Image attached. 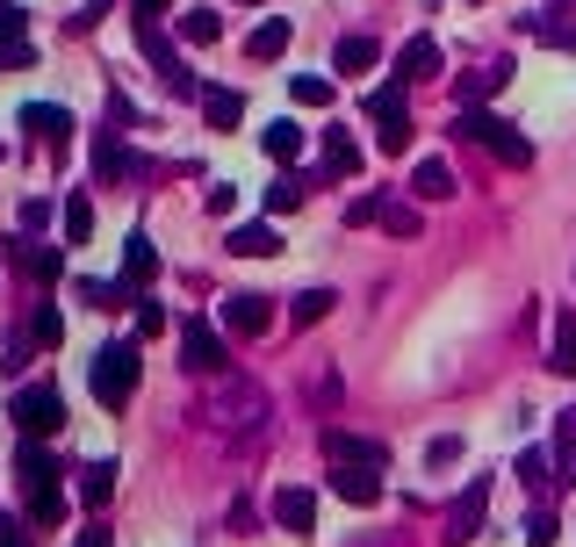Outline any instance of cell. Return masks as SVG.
<instances>
[{
    "label": "cell",
    "instance_id": "6da1fadb",
    "mask_svg": "<svg viewBox=\"0 0 576 547\" xmlns=\"http://www.w3.org/2000/svg\"><path fill=\"white\" fill-rule=\"evenodd\" d=\"M454 137H461V145H483L497 166H534V137H526L519 123H505V116L476 109V101L454 109Z\"/></svg>",
    "mask_w": 576,
    "mask_h": 547
},
{
    "label": "cell",
    "instance_id": "bcb514c9",
    "mask_svg": "<svg viewBox=\"0 0 576 547\" xmlns=\"http://www.w3.org/2000/svg\"><path fill=\"white\" fill-rule=\"evenodd\" d=\"M72 547H116V534H109V526H87V534L72 540Z\"/></svg>",
    "mask_w": 576,
    "mask_h": 547
},
{
    "label": "cell",
    "instance_id": "5b68a950",
    "mask_svg": "<svg viewBox=\"0 0 576 547\" xmlns=\"http://www.w3.org/2000/svg\"><path fill=\"white\" fill-rule=\"evenodd\" d=\"M180 368L188 375H224L231 368V346H224V331L209 325V317H188V325H180Z\"/></svg>",
    "mask_w": 576,
    "mask_h": 547
},
{
    "label": "cell",
    "instance_id": "d590c367",
    "mask_svg": "<svg viewBox=\"0 0 576 547\" xmlns=\"http://www.w3.org/2000/svg\"><path fill=\"white\" fill-rule=\"evenodd\" d=\"M173 325V317H166V302H151V296H138V339H159V331Z\"/></svg>",
    "mask_w": 576,
    "mask_h": 547
},
{
    "label": "cell",
    "instance_id": "484cf974",
    "mask_svg": "<svg viewBox=\"0 0 576 547\" xmlns=\"http://www.w3.org/2000/svg\"><path fill=\"white\" fill-rule=\"evenodd\" d=\"M411 188H418V202H447V195H454V173H447V166H439V159H418Z\"/></svg>",
    "mask_w": 576,
    "mask_h": 547
},
{
    "label": "cell",
    "instance_id": "44dd1931",
    "mask_svg": "<svg viewBox=\"0 0 576 547\" xmlns=\"http://www.w3.org/2000/svg\"><path fill=\"white\" fill-rule=\"evenodd\" d=\"M14 267H29L37 281H58V274H66V252H58V246H29V238H14Z\"/></svg>",
    "mask_w": 576,
    "mask_h": 547
},
{
    "label": "cell",
    "instance_id": "f546056e",
    "mask_svg": "<svg viewBox=\"0 0 576 547\" xmlns=\"http://www.w3.org/2000/svg\"><path fill=\"white\" fill-rule=\"evenodd\" d=\"M180 37H188V43H217L224 37V14L217 8H188V14H180Z\"/></svg>",
    "mask_w": 576,
    "mask_h": 547
},
{
    "label": "cell",
    "instance_id": "4dcf8cb0",
    "mask_svg": "<svg viewBox=\"0 0 576 547\" xmlns=\"http://www.w3.org/2000/svg\"><path fill=\"white\" fill-rule=\"evenodd\" d=\"M331 302H339V296H331V288H302V296L288 302V325H317V317H325Z\"/></svg>",
    "mask_w": 576,
    "mask_h": 547
},
{
    "label": "cell",
    "instance_id": "b9f144b4",
    "mask_svg": "<svg viewBox=\"0 0 576 547\" xmlns=\"http://www.w3.org/2000/svg\"><path fill=\"white\" fill-rule=\"evenodd\" d=\"M526 547H555V519H548V511H534V526H526Z\"/></svg>",
    "mask_w": 576,
    "mask_h": 547
},
{
    "label": "cell",
    "instance_id": "7bdbcfd3",
    "mask_svg": "<svg viewBox=\"0 0 576 547\" xmlns=\"http://www.w3.org/2000/svg\"><path fill=\"white\" fill-rule=\"evenodd\" d=\"M43 223H51V202H43V195H37V202H22V231H43Z\"/></svg>",
    "mask_w": 576,
    "mask_h": 547
},
{
    "label": "cell",
    "instance_id": "8992f818",
    "mask_svg": "<svg viewBox=\"0 0 576 547\" xmlns=\"http://www.w3.org/2000/svg\"><path fill=\"white\" fill-rule=\"evenodd\" d=\"M483 511H490V476H476L461 497H454V511H447V547H468V540H483Z\"/></svg>",
    "mask_w": 576,
    "mask_h": 547
},
{
    "label": "cell",
    "instance_id": "277c9868",
    "mask_svg": "<svg viewBox=\"0 0 576 547\" xmlns=\"http://www.w3.org/2000/svg\"><path fill=\"white\" fill-rule=\"evenodd\" d=\"M368 123H375V145H383V151L411 145V95H404V80H389V87L368 95Z\"/></svg>",
    "mask_w": 576,
    "mask_h": 547
},
{
    "label": "cell",
    "instance_id": "5bb4252c",
    "mask_svg": "<svg viewBox=\"0 0 576 547\" xmlns=\"http://www.w3.org/2000/svg\"><path fill=\"white\" fill-rule=\"evenodd\" d=\"M202 116H209V130H238L246 123V95L238 87H202Z\"/></svg>",
    "mask_w": 576,
    "mask_h": 547
},
{
    "label": "cell",
    "instance_id": "ab89813d",
    "mask_svg": "<svg viewBox=\"0 0 576 547\" xmlns=\"http://www.w3.org/2000/svg\"><path fill=\"white\" fill-rule=\"evenodd\" d=\"M29 58H37V51H29V37H0V72L29 66Z\"/></svg>",
    "mask_w": 576,
    "mask_h": 547
},
{
    "label": "cell",
    "instance_id": "ee69618b",
    "mask_svg": "<svg viewBox=\"0 0 576 547\" xmlns=\"http://www.w3.org/2000/svg\"><path fill=\"white\" fill-rule=\"evenodd\" d=\"M0 547H29V526L8 519V511H0Z\"/></svg>",
    "mask_w": 576,
    "mask_h": 547
},
{
    "label": "cell",
    "instance_id": "9a60e30c",
    "mask_svg": "<svg viewBox=\"0 0 576 547\" xmlns=\"http://www.w3.org/2000/svg\"><path fill=\"white\" fill-rule=\"evenodd\" d=\"M95 173H101V180H123V173H138V159H130V145L116 137V123L101 130V145H95Z\"/></svg>",
    "mask_w": 576,
    "mask_h": 547
},
{
    "label": "cell",
    "instance_id": "9c48e42d",
    "mask_svg": "<svg viewBox=\"0 0 576 547\" xmlns=\"http://www.w3.org/2000/svg\"><path fill=\"white\" fill-rule=\"evenodd\" d=\"M14 483H22L29 497H37V490H58V461H51V447H43V439H22V454H14Z\"/></svg>",
    "mask_w": 576,
    "mask_h": 547
},
{
    "label": "cell",
    "instance_id": "f35d334b",
    "mask_svg": "<svg viewBox=\"0 0 576 547\" xmlns=\"http://www.w3.org/2000/svg\"><path fill=\"white\" fill-rule=\"evenodd\" d=\"M526 29H534V37H548L555 51H576V22H526Z\"/></svg>",
    "mask_w": 576,
    "mask_h": 547
},
{
    "label": "cell",
    "instance_id": "d6a6232c",
    "mask_svg": "<svg viewBox=\"0 0 576 547\" xmlns=\"http://www.w3.org/2000/svg\"><path fill=\"white\" fill-rule=\"evenodd\" d=\"M383 231H389V238H418V231H426V217H418L411 202H389V209H383Z\"/></svg>",
    "mask_w": 576,
    "mask_h": 547
},
{
    "label": "cell",
    "instance_id": "ba28073f",
    "mask_svg": "<svg viewBox=\"0 0 576 547\" xmlns=\"http://www.w3.org/2000/svg\"><path fill=\"white\" fill-rule=\"evenodd\" d=\"M331 497H346V505H383V468L331 461Z\"/></svg>",
    "mask_w": 576,
    "mask_h": 547
},
{
    "label": "cell",
    "instance_id": "52a82bcc",
    "mask_svg": "<svg viewBox=\"0 0 576 547\" xmlns=\"http://www.w3.org/2000/svg\"><path fill=\"white\" fill-rule=\"evenodd\" d=\"M217 317H224V331H238V339H260V331L275 325V310H267V296H252V288H238V296H224V302H217Z\"/></svg>",
    "mask_w": 576,
    "mask_h": 547
},
{
    "label": "cell",
    "instance_id": "7dc6e473",
    "mask_svg": "<svg viewBox=\"0 0 576 547\" xmlns=\"http://www.w3.org/2000/svg\"><path fill=\"white\" fill-rule=\"evenodd\" d=\"M22 22H29L22 8H0V37H22Z\"/></svg>",
    "mask_w": 576,
    "mask_h": 547
},
{
    "label": "cell",
    "instance_id": "8fae6325",
    "mask_svg": "<svg viewBox=\"0 0 576 547\" xmlns=\"http://www.w3.org/2000/svg\"><path fill=\"white\" fill-rule=\"evenodd\" d=\"M360 173V145L346 130H325V173H317V188H331V180H354Z\"/></svg>",
    "mask_w": 576,
    "mask_h": 547
},
{
    "label": "cell",
    "instance_id": "d4e9b609",
    "mask_svg": "<svg viewBox=\"0 0 576 547\" xmlns=\"http://www.w3.org/2000/svg\"><path fill=\"white\" fill-rule=\"evenodd\" d=\"M151 274H159V252H151V238H145V231H130V252H123V281H130V288H145Z\"/></svg>",
    "mask_w": 576,
    "mask_h": 547
},
{
    "label": "cell",
    "instance_id": "30bf717a",
    "mask_svg": "<svg viewBox=\"0 0 576 547\" xmlns=\"http://www.w3.org/2000/svg\"><path fill=\"white\" fill-rule=\"evenodd\" d=\"M22 130H37L43 145H58V151L72 145V116L58 109V101H29V109H22Z\"/></svg>",
    "mask_w": 576,
    "mask_h": 547
},
{
    "label": "cell",
    "instance_id": "60d3db41",
    "mask_svg": "<svg viewBox=\"0 0 576 547\" xmlns=\"http://www.w3.org/2000/svg\"><path fill=\"white\" fill-rule=\"evenodd\" d=\"M426 461H433V468H447V461H461V439H454V432H439V439H433V447H426Z\"/></svg>",
    "mask_w": 576,
    "mask_h": 547
},
{
    "label": "cell",
    "instance_id": "e575fe53",
    "mask_svg": "<svg viewBox=\"0 0 576 547\" xmlns=\"http://www.w3.org/2000/svg\"><path fill=\"white\" fill-rule=\"evenodd\" d=\"M29 331H37V346H66V317H58V302H43Z\"/></svg>",
    "mask_w": 576,
    "mask_h": 547
},
{
    "label": "cell",
    "instance_id": "f6af8a7d",
    "mask_svg": "<svg viewBox=\"0 0 576 547\" xmlns=\"http://www.w3.org/2000/svg\"><path fill=\"white\" fill-rule=\"evenodd\" d=\"M130 8H138V29H145V22H159V14L173 8V0H130Z\"/></svg>",
    "mask_w": 576,
    "mask_h": 547
},
{
    "label": "cell",
    "instance_id": "c3c4849f",
    "mask_svg": "<svg viewBox=\"0 0 576 547\" xmlns=\"http://www.w3.org/2000/svg\"><path fill=\"white\" fill-rule=\"evenodd\" d=\"M246 8H260V0H246Z\"/></svg>",
    "mask_w": 576,
    "mask_h": 547
},
{
    "label": "cell",
    "instance_id": "3957f363",
    "mask_svg": "<svg viewBox=\"0 0 576 547\" xmlns=\"http://www.w3.org/2000/svg\"><path fill=\"white\" fill-rule=\"evenodd\" d=\"M8 418L22 425V439H58L66 432V389L58 382H22L8 404Z\"/></svg>",
    "mask_w": 576,
    "mask_h": 547
},
{
    "label": "cell",
    "instance_id": "cb8c5ba5",
    "mask_svg": "<svg viewBox=\"0 0 576 547\" xmlns=\"http://www.w3.org/2000/svg\"><path fill=\"white\" fill-rule=\"evenodd\" d=\"M302 137H310V130H302V123H288V116H281V123H267V130H260V145H267V159H281V166H296V151H302Z\"/></svg>",
    "mask_w": 576,
    "mask_h": 547
},
{
    "label": "cell",
    "instance_id": "836d02e7",
    "mask_svg": "<svg viewBox=\"0 0 576 547\" xmlns=\"http://www.w3.org/2000/svg\"><path fill=\"white\" fill-rule=\"evenodd\" d=\"M505 80H512L505 66H483V72H468V80H461V101H483V95H497Z\"/></svg>",
    "mask_w": 576,
    "mask_h": 547
},
{
    "label": "cell",
    "instance_id": "7c38bea8",
    "mask_svg": "<svg viewBox=\"0 0 576 547\" xmlns=\"http://www.w3.org/2000/svg\"><path fill=\"white\" fill-rule=\"evenodd\" d=\"M217 418H224V425H260V418H267V397H260L252 382H231V389L217 397Z\"/></svg>",
    "mask_w": 576,
    "mask_h": 547
},
{
    "label": "cell",
    "instance_id": "1f68e13d",
    "mask_svg": "<svg viewBox=\"0 0 576 547\" xmlns=\"http://www.w3.org/2000/svg\"><path fill=\"white\" fill-rule=\"evenodd\" d=\"M288 95H296L302 109H331V80H317V72H296V80H288Z\"/></svg>",
    "mask_w": 576,
    "mask_h": 547
},
{
    "label": "cell",
    "instance_id": "f1b7e54d",
    "mask_svg": "<svg viewBox=\"0 0 576 547\" xmlns=\"http://www.w3.org/2000/svg\"><path fill=\"white\" fill-rule=\"evenodd\" d=\"M87 238H95V202L66 195V246H87Z\"/></svg>",
    "mask_w": 576,
    "mask_h": 547
},
{
    "label": "cell",
    "instance_id": "4fadbf2b",
    "mask_svg": "<svg viewBox=\"0 0 576 547\" xmlns=\"http://www.w3.org/2000/svg\"><path fill=\"white\" fill-rule=\"evenodd\" d=\"M275 526H288V534H310L317 526V497L302 490V483H288V490L275 497Z\"/></svg>",
    "mask_w": 576,
    "mask_h": 547
},
{
    "label": "cell",
    "instance_id": "7402d4cb",
    "mask_svg": "<svg viewBox=\"0 0 576 547\" xmlns=\"http://www.w3.org/2000/svg\"><path fill=\"white\" fill-rule=\"evenodd\" d=\"M281 51H288V14H267V22L246 37V58H260V66H267V58H281Z\"/></svg>",
    "mask_w": 576,
    "mask_h": 547
},
{
    "label": "cell",
    "instance_id": "74e56055",
    "mask_svg": "<svg viewBox=\"0 0 576 547\" xmlns=\"http://www.w3.org/2000/svg\"><path fill=\"white\" fill-rule=\"evenodd\" d=\"M548 468H555V461H548V454H540V447H526V454H519V483H534V490H540V483H548Z\"/></svg>",
    "mask_w": 576,
    "mask_h": 547
},
{
    "label": "cell",
    "instance_id": "2e32d148",
    "mask_svg": "<svg viewBox=\"0 0 576 547\" xmlns=\"http://www.w3.org/2000/svg\"><path fill=\"white\" fill-rule=\"evenodd\" d=\"M325 454H331V461H368V468H389V454L375 447V439H360V432H325Z\"/></svg>",
    "mask_w": 576,
    "mask_h": 547
},
{
    "label": "cell",
    "instance_id": "7a4b0ae2",
    "mask_svg": "<svg viewBox=\"0 0 576 547\" xmlns=\"http://www.w3.org/2000/svg\"><path fill=\"white\" fill-rule=\"evenodd\" d=\"M138 375H145V346L138 339H109L95 354V368H87V382H95V404L101 410H123L138 397Z\"/></svg>",
    "mask_w": 576,
    "mask_h": 547
},
{
    "label": "cell",
    "instance_id": "d6986e66",
    "mask_svg": "<svg viewBox=\"0 0 576 547\" xmlns=\"http://www.w3.org/2000/svg\"><path fill=\"white\" fill-rule=\"evenodd\" d=\"M331 66H339V72H375V66H383V43H375V37H339Z\"/></svg>",
    "mask_w": 576,
    "mask_h": 547
},
{
    "label": "cell",
    "instance_id": "ac0fdd59",
    "mask_svg": "<svg viewBox=\"0 0 576 547\" xmlns=\"http://www.w3.org/2000/svg\"><path fill=\"white\" fill-rule=\"evenodd\" d=\"M548 368L576 375V310H555V339H548Z\"/></svg>",
    "mask_w": 576,
    "mask_h": 547
},
{
    "label": "cell",
    "instance_id": "8d00e7d4",
    "mask_svg": "<svg viewBox=\"0 0 576 547\" xmlns=\"http://www.w3.org/2000/svg\"><path fill=\"white\" fill-rule=\"evenodd\" d=\"M383 195H354V202H346V223H383Z\"/></svg>",
    "mask_w": 576,
    "mask_h": 547
},
{
    "label": "cell",
    "instance_id": "681fc988",
    "mask_svg": "<svg viewBox=\"0 0 576 547\" xmlns=\"http://www.w3.org/2000/svg\"><path fill=\"white\" fill-rule=\"evenodd\" d=\"M476 8H483V0H476Z\"/></svg>",
    "mask_w": 576,
    "mask_h": 547
},
{
    "label": "cell",
    "instance_id": "e0dca14e",
    "mask_svg": "<svg viewBox=\"0 0 576 547\" xmlns=\"http://www.w3.org/2000/svg\"><path fill=\"white\" fill-rule=\"evenodd\" d=\"M397 66H404V80H439V43L433 37H404Z\"/></svg>",
    "mask_w": 576,
    "mask_h": 547
},
{
    "label": "cell",
    "instance_id": "83f0119b",
    "mask_svg": "<svg viewBox=\"0 0 576 547\" xmlns=\"http://www.w3.org/2000/svg\"><path fill=\"white\" fill-rule=\"evenodd\" d=\"M29 526H37V534H58V526H66V490H37V497H29Z\"/></svg>",
    "mask_w": 576,
    "mask_h": 547
},
{
    "label": "cell",
    "instance_id": "ffe728a7",
    "mask_svg": "<svg viewBox=\"0 0 576 547\" xmlns=\"http://www.w3.org/2000/svg\"><path fill=\"white\" fill-rule=\"evenodd\" d=\"M116 476H123V468H116V461H87L80 468V505H109V497H116Z\"/></svg>",
    "mask_w": 576,
    "mask_h": 547
},
{
    "label": "cell",
    "instance_id": "4316f807",
    "mask_svg": "<svg viewBox=\"0 0 576 547\" xmlns=\"http://www.w3.org/2000/svg\"><path fill=\"white\" fill-rule=\"evenodd\" d=\"M317 180H302V173H281L275 188H267V217H288V209H302V195H310Z\"/></svg>",
    "mask_w": 576,
    "mask_h": 547
},
{
    "label": "cell",
    "instance_id": "603a6c76",
    "mask_svg": "<svg viewBox=\"0 0 576 547\" xmlns=\"http://www.w3.org/2000/svg\"><path fill=\"white\" fill-rule=\"evenodd\" d=\"M231 252H238V260H267V252H281L275 223H238V231H231Z\"/></svg>",
    "mask_w": 576,
    "mask_h": 547
}]
</instances>
